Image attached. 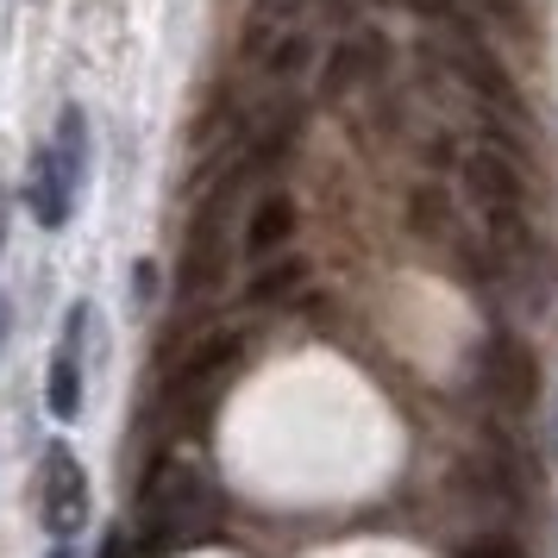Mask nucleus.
<instances>
[{
  "mask_svg": "<svg viewBox=\"0 0 558 558\" xmlns=\"http://www.w3.org/2000/svg\"><path fill=\"white\" fill-rule=\"evenodd\" d=\"M0 252H7V207H0Z\"/></svg>",
  "mask_w": 558,
  "mask_h": 558,
  "instance_id": "obj_23",
  "label": "nucleus"
},
{
  "mask_svg": "<svg viewBox=\"0 0 558 558\" xmlns=\"http://www.w3.org/2000/svg\"><path fill=\"white\" fill-rule=\"evenodd\" d=\"M51 151H57V163H63V177L82 189V177H88V113H82V107H63V113H57Z\"/></svg>",
  "mask_w": 558,
  "mask_h": 558,
  "instance_id": "obj_15",
  "label": "nucleus"
},
{
  "mask_svg": "<svg viewBox=\"0 0 558 558\" xmlns=\"http://www.w3.org/2000/svg\"><path fill=\"white\" fill-rule=\"evenodd\" d=\"M377 7H389V0H377Z\"/></svg>",
  "mask_w": 558,
  "mask_h": 558,
  "instance_id": "obj_25",
  "label": "nucleus"
},
{
  "mask_svg": "<svg viewBox=\"0 0 558 558\" xmlns=\"http://www.w3.org/2000/svg\"><path fill=\"white\" fill-rule=\"evenodd\" d=\"M214 477L189 458H157L145 489H138V558H170L195 546V533L214 521Z\"/></svg>",
  "mask_w": 558,
  "mask_h": 558,
  "instance_id": "obj_1",
  "label": "nucleus"
},
{
  "mask_svg": "<svg viewBox=\"0 0 558 558\" xmlns=\"http://www.w3.org/2000/svg\"><path fill=\"white\" fill-rule=\"evenodd\" d=\"M38 521L51 539H76L88 527V471L63 439H51L38 458Z\"/></svg>",
  "mask_w": 558,
  "mask_h": 558,
  "instance_id": "obj_4",
  "label": "nucleus"
},
{
  "mask_svg": "<svg viewBox=\"0 0 558 558\" xmlns=\"http://www.w3.org/2000/svg\"><path fill=\"white\" fill-rule=\"evenodd\" d=\"M477 389L502 408V414H527L533 396H539V364H533V352L508 327H496L489 339H483V352H477Z\"/></svg>",
  "mask_w": 558,
  "mask_h": 558,
  "instance_id": "obj_5",
  "label": "nucleus"
},
{
  "mask_svg": "<svg viewBox=\"0 0 558 558\" xmlns=\"http://www.w3.org/2000/svg\"><path fill=\"white\" fill-rule=\"evenodd\" d=\"M95 558H138V546H132V533H126V527H107V533H101V546H95Z\"/></svg>",
  "mask_w": 558,
  "mask_h": 558,
  "instance_id": "obj_18",
  "label": "nucleus"
},
{
  "mask_svg": "<svg viewBox=\"0 0 558 558\" xmlns=\"http://www.w3.org/2000/svg\"><path fill=\"white\" fill-rule=\"evenodd\" d=\"M51 558H76V546H70V539H57V546H51Z\"/></svg>",
  "mask_w": 558,
  "mask_h": 558,
  "instance_id": "obj_22",
  "label": "nucleus"
},
{
  "mask_svg": "<svg viewBox=\"0 0 558 558\" xmlns=\"http://www.w3.org/2000/svg\"><path fill=\"white\" fill-rule=\"evenodd\" d=\"M26 207H32V220L45 232H63L70 227V214H76V182L63 177V163H57L51 151V138L32 151V170H26Z\"/></svg>",
  "mask_w": 558,
  "mask_h": 558,
  "instance_id": "obj_8",
  "label": "nucleus"
},
{
  "mask_svg": "<svg viewBox=\"0 0 558 558\" xmlns=\"http://www.w3.org/2000/svg\"><path fill=\"white\" fill-rule=\"evenodd\" d=\"M307 63H314V38H307V32H282L277 45H270V51H264V70H270V76L277 82H289V76H302Z\"/></svg>",
  "mask_w": 558,
  "mask_h": 558,
  "instance_id": "obj_16",
  "label": "nucleus"
},
{
  "mask_svg": "<svg viewBox=\"0 0 558 558\" xmlns=\"http://www.w3.org/2000/svg\"><path fill=\"white\" fill-rule=\"evenodd\" d=\"M464 195H471L483 214H527V207H533L521 157L496 151V145H477V151H464Z\"/></svg>",
  "mask_w": 558,
  "mask_h": 558,
  "instance_id": "obj_7",
  "label": "nucleus"
},
{
  "mask_svg": "<svg viewBox=\"0 0 558 558\" xmlns=\"http://www.w3.org/2000/svg\"><path fill=\"white\" fill-rule=\"evenodd\" d=\"M82 332H88V307H70L57 357H51V377H45V402H51L57 421H76L82 414Z\"/></svg>",
  "mask_w": 558,
  "mask_h": 558,
  "instance_id": "obj_9",
  "label": "nucleus"
},
{
  "mask_svg": "<svg viewBox=\"0 0 558 558\" xmlns=\"http://www.w3.org/2000/svg\"><path fill=\"white\" fill-rule=\"evenodd\" d=\"M7 332H13V302L0 295V352H7Z\"/></svg>",
  "mask_w": 558,
  "mask_h": 558,
  "instance_id": "obj_21",
  "label": "nucleus"
},
{
  "mask_svg": "<svg viewBox=\"0 0 558 558\" xmlns=\"http://www.w3.org/2000/svg\"><path fill=\"white\" fill-rule=\"evenodd\" d=\"M295 138H302V113H277L270 126L257 132V145L245 151V177H270L277 163H289Z\"/></svg>",
  "mask_w": 558,
  "mask_h": 558,
  "instance_id": "obj_14",
  "label": "nucleus"
},
{
  "mask_svg": "<svg viewBox=\"0 0 558 558\" xmlns=\"http://www.w3.org/2000/svg\"><path fill=\"white\" fill-rule=\"evenodd\" d=\"M132 302H157V264H132Z\"/></svg>",
  "mask_w": 558,
  "mask_h": 558,
  "instance_id": "obj_19",
  "label": "nucleus"
},
{
  "mask_svg": "<svg viewBox=\"0 0 558 558\" xmlns=\"http://www.w3.org/2000/svg\"><path fill=\"white\" fill-rule=\"evenodd\" d=\"M245 352H252V332H245V327H214L207 339H195V352L182 357L170 396H177V402H207V396H214V389L245 364Z\"/></svg>",
  "mask_w": 558,
  "mask_h": 558,
  "instance_id": "obj_6",
  "label": "nucleus"
},
{
  "mask_svg": "<svg viewBox=\"0 0 558 558\" xmlns=\"http://www.w3.org/2000/svg\"><path fill=\"white\" fill-rule=\"evenodd\" d=\"M282 245H295V195H257V207L245 214V239H239V257L245 264H270L282 257Z\"/></svg>",
  "mask_w": 558,
  "mask_h": 558,
  "instance_id": "obj_10",
  "label": "nucleus"
},
{
  "mask_svg": "<svg viewBox=\"0 0 558 558\" xmlns=\"http://www.w3.org/2000/svg\"><path fill=\"white\" fill-rule=\"evenodd\" d=\"M408 232L414 239H427V245H446V252H458L464 245V227H458V207H452V195L439 189V182H414L408 189Z\"/></svg>",
  "mask_w": 558,
  "mask_h": 558,
  "instance_id": "obj_12",
  "label": "nucleus"
},
{
  "mask_svg": "<svg viewBox=\"0 0 558 558\" xmlns=\"http://www.w3.org/2000/svg\"><path fill=\"white\" fill-rule=\"evenodd\" d=\"M302 282H307L302 257H270V264H257V270H252V282H245V302H252V307H277V302H289Z\"/></svg>",
  "mask_w": 558,
  "mask_h": 558,
  "instance_id": "obj_13",
  "label": "nucleus"
},
{
  "mask_svg": "<svg viewBox=\"0 0 558 558\" xmlns=\"http://www.w3.org/2000/svg\"><path fill=\"white\" fill-rule=\"evenodd\" d=\"M553 458H558V408H553Z\"/></svg>",
  "mask_w": 558,
  "mask_h": 558,
  "instance_id": "obj_24",
  "label": "nucleus"
},
{
  "mask_svg": "<svg viewBox=\"0 0 558 558\" xmlns=\"http://www.w3.org/2000/svg\"><path fill=\"white\" fill-rule=\"evenodd\" d=\"M383 45H389L383 32H357L352 45H332L327 70H320V101H345V95H357L364 82L377 76Z\"/></svg>",
  "mask_w": 558,
  "mask_h": 558,
  "instance_id": "obj_11",
  "label": "nucleus"
},
{
  "mask_svg": "<svg viewBox=\"0 0 558 558\" xmlns=\"http://www.w3.org/2000/svg\"><path fill=\"white\" fill-rule=\"evenodd\" d=\"M239 189H245V163L227 170L202 195V207L189 214V232H182V289L189 295H214L227 282L232 264V207H239Z\"/></svg>",
  "mask_w": 558,
  "mask_h": 558,
  "instance_id": "obj_2",
  "label": "nucleus"
},
{
  "mask_svg": "<svg viewBox=\"0 0 558 558\" xmlns=\"http://www.w3.org/2000/svg\"><path fill=\"white\" fill-rule=\"evenodd\" d=\"M289 7H295V0H257V7H252V26L264 32V26H270V20H282Z\"/></svg>",
  "mask_w": 558,
  "mask_h": 558,
  "instance_id": "obj_20",
  "label": "nucleus"
},
{
  "mask_svg": "<svg viewBox=\"0 0 558 558\" xmlns=\"http://www.w3.org/2000/svg\"><path fill=\"white\" fill-rule=\"evenodd\" d=\"M458 558H521V546H508V539H489V533H483V539H464Z\"/></svg>",
  "mask_w": 558,
  "mask_h": 558,
  "instance_id": "obj_17",
  "label": "nucleus"
},
{
  "mask_svg": "<svg viewBox=\"0 0 558 558\" xmlns=\"http://www.w3.org/2000/svg\"><path fill=\"white\" fill-rule=\"evenodd\" d=\"M433 20H446V38H439V51H446V63H452V76L477 95V101H489L496 113H508V120H521V95H514V76H508L502 63H496V51L483 45V32L464 20V13H452V7H433Z\"/></svg>",
  "mask_w": 558,
  "mask_h": 558,
  "instance_id": "obj_3",
  "label": "nucleus"
}]
</instances>
